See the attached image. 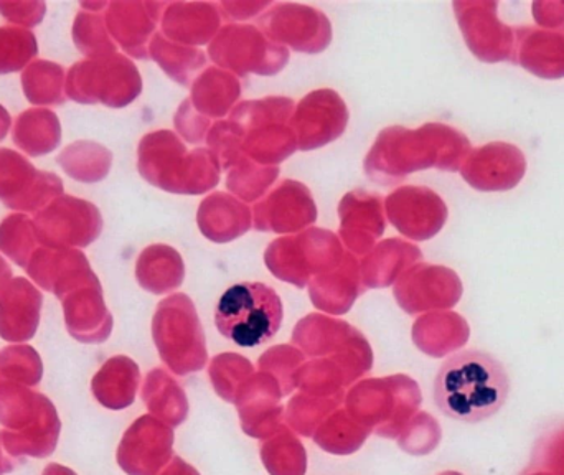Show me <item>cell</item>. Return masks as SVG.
Returning a JSON list of instances; mask_svg holds the SVG:
<instances>
[{"instance_id":"obj_7","label":"cell","mask_w":564,"mask_h":475,"mask_svg":"<svg viewBox=\"0 0 564 475\" xmlns=\"http://www.w3.org/2000/svg\"><path fill=\"white\" fill-rule=\"evenodd\" d=\"M12 139L17 148L22 149L30 158L50 154L62 142V125L58 116L43 108L22 112L15 119Z\"/></svg>"},{"instance_id":"obj_12","label":"cell","mask_w":564,"mask_h":475,"mask_svg":"<svg viewBox=\"0 0 564 475\" xmlns=\"http://www.w3.org/2000/svg\"><path fill=\"white\" fill-rule=\"evenodd\" d=\"M101 145L93 142L79 141L68 145L62 154L58 155L59 168L65 171L68 177L79 182H96L105 177L102 169L93 162L95 154L101 151Z\"/></svg>"},{"instance_id":"obj_14","label":"cell","mask_w":564,"mask_h":475,"mask_svg":"<svg viewBox=\"0 0 564 475\" xmlns=\"http://www.w3.org/2000/svg\"><path fill=\"white\" fill-rule=\"evenodd\" d=\"M12 269L7 265L6 259L0 256V294H2L3 289L9 285V282L12 281Z\"/></svg>"},{"instance_id":"obj_2","label":"cell","mask_w":564,"mask_h":475,"mask_svg":"<svg viewBox=\"0 0 564 475\" xmlns=\"http://www.w3.org/2000/svg\"><path fill=\"white\" fill-rule=\"evenodd\" d=\"M284 309L278 292L261 282H240L221 295L215 307L218 332L238 347L253 348L278 334Z\"/></svg>"},{"instance_id":"obj_4","label":"cell","mask_w":564,"mask_h":475,"mask_svg":"<svg viewBox=\"0 0 564 475\" xmlns=\"http://www.w3.org/2000/svg\"><path fill=\"white\" fill-rule=\"evenodd\" d=\"M62 195L58 175L39 171L19 152L0 149V202L7 208L32 214Z\"/></svg>"},{"instance_id":"obj_1","label":"cell","mask_w":564,"mask_h":475,"mask_svg":"<svg viewBox=\"0 0 564 475\" xmlns=\"http://www.w3.org/2000/svg\"><path fill=\"white\" fill-rule=\"evenodd\" d=\"M510 393V378L499 358L464 350L441 365L434 380V403L444 417L480 423L499 413Z\"/></svg>"},{"instance_id":"obj_6","label":"cell","mask_w":564,"mask_h":475,"mask_svg":"<svg viewBox=\"0 0 564 475\" xmlns=\"http://www.w3.org/2000/svg\"><path fill=\"white\" fill-rule=\"evenodd\" d=\"M43 295L29 279L15 278L0 294V337L26 342L39 328Z\"/></svg>"},{"instance_id":"obj_3","label":"cell","mask_w":564,"mask_h":475,"mask_svg":"<svg viewBox=\"0 0 564 475\" xmlns=\"http://www.w3.org/2000/svg\"><path fill=\"white\" fill-rule=\"evenodd\" d=\"M33 227L39 242L45 248H85L98 238L101 218L96 207L82 198L62 195L36 212Z\"/></svg>"},{"instance_id":"obj_16","label":"cell","mask_w":564,"mask_h":475,"mask_svg":"<svg viewBox=\"0 0 564 475\" xmlns=\"http://www.w3.org/2000/svg\"><path fill=\"white\" fill-rule=\"evenodd\" d=\"M43 475H75L69 469H65V467L56 466V464H53V466L46 467L45 473Z\"/></svg>"},{"instance_id":"obj_11","label":"cell","mask_w":564,"mask_h":475,"mask_svg":"<svg viewBox=\"0 0 564 475\" xmlns=\"http://www.w3.org/2000/svg\"><path fill=\"white\" fill-rule=\"evenodd\" d=\"M0 375L9 384L33 387L42 380L40 355L29 345H13L0 352Z\"/></svg>"},{"instance_id":"obj_10","label":"cell","mask_w":564,"mask_h":475,"mask_svg":"<svg viewBox=\"0 0 564 475\" xmlns=\"http://www.w3.org/2000/svg\"><path fill=\"white\" fill-rule=\"evenodd\" d=\"M39 55L33 32L17 26H0V75L20 72Z\"/></svg>"},{"instance_id":"obj_8","label":"cell","mask_w":564,"mask_h":475,"mask_svg":"<svg viewBox=\"0 0 564 475\" xmlns=\"http://www.w3.org/2000/svg\"><path fill=\"white\" fill-rule=\"evenodd\" d=\"M25 98L35 106H59L66 101L65 69L58 63L36 60L22 73Z\"/></svg>"},{"instance_id":"obj_9","label":"cell","mask_w":564,"mask_h":475,"mask_svg":"<svg viewBox=\"0 0 564 475\" xmlns=\"http://www.w3.org/2000/svg\"><path fill=\"white\" fill-rule=\"evenodd\" d=\"M35 227L26 215L13 214L0 224V251L9 256L17 266L26 269L36 251Z\"/></svg>"},{"instance_id":"obj_5","label":"cell","mask_w":564,"mask_h":475,"mask_svg":"<svg viewBox=\"0 0 564 475\" xmlns=\"http://www.w3.org/2000/svg\"><path fill=\"white\" fill-rule=\"evenodd\" d=\"M26 272L40 288L53 292L58 299L65 298L76 285L95 278L83 252L45 246L33 252Z\"/></svg>"},{"instance_id":"obj_15","label":"cell","mask_w":564,"mask_h":475,"mask_svg":"<svg viewBox=\"0 0 564 475\" xmlns=\"http://www.w3.org/2000/svg\"><path fill=\"white\" fill-rule=\"evenodd\" d=\"M10 126H12V119H10L9 111L0 105V142L9 134Z\"/></svg>"},{"instance_id":"obj_13","label":"cell","mask_w":564,"mask_h":475,"mask_svg":"<svg viewBox=\"0 0 564 475\" xmlns=\"http://www.w3.org/2000/svg\"><path fill=\"white\" fill-rule=\"evenodd\" d=\"M0 13L3 19L15 25H22V29H32V26L42 23L46 13L45 2H0Z\"/></svg>"}]
</instances>
